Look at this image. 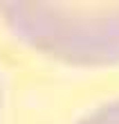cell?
<instances>
[{
    "instance_id": "obj_1",
    "label": "cell",
    "mask_w": 119,
    "mask_h": 124,
    "mask_svg": "<svg viewBox=\"0 0 119 124\" xmlns=\"http://www.w3.org/2000/svg\"><path fill=\"white\" fill-rule=\"evenodd\" d=\"M7 27L27 45L77 65L119 63V2H2Z\"/></svg>"
},
{
    "instance_id": "obj_2",
    "label": "cell",
    "mask_w": 119,
    "mask_h": 124,
    "mask_svg": "<svg viewBox=\"0 0 119 124\" xmlns=\"http://www.w3.org/2000/svg\"><path fill=\"white\" fill-rule=\"evenodd\" d=\"M79 124H119V99L97 108L90 115H85Z\"/></svg>"
}]
</instances>
